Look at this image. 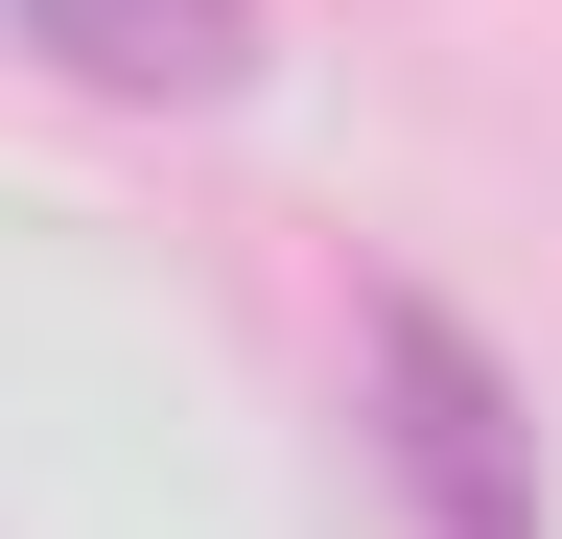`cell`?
<instances>
[{
	"mask_svg": "<svg viewBox=\"0 0 562 539\" xmlns=\"http://www.w3.org/2000/svg\"><path fill=\"white\" fill-rule=\"evenodd\" d=\"M351 375H375V469L422 493V539H539V423H516V375L469 352V305H375L351 328Z\"/></svg>",
	"mask_w": 562,
	"mask_h": 539,
	"instance_id": "6da1fadb",
	"label": "cell"
},
{
	"mask_svg": "<svg viewBox=\"0 0 562 539\" xmlns=\"http://www.w3.org/2000/svg\"><path fill=\"white\" fill-rule=\"evenodd\" d=\"M0 24H24L70 94H117V117H211V94H258V0H0Z\"/></svg>",
	"mask_w": 562,
	"mask_h": 539,
	"instance_id": "7a4b0ae2",
	"label": "cell"
}]
</instances>
